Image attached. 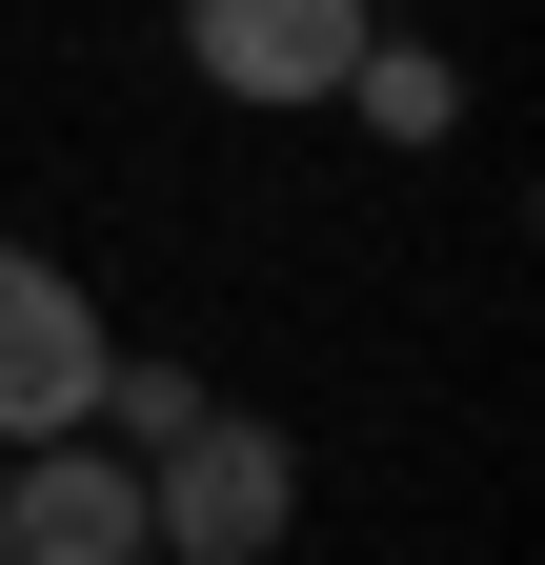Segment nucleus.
Here are the masks:
<instances>
[{
    "mask_svg": "<svg viewBox=\"0 0 545 565\" xmlns=\"http://www.w3.org/2000/svg\"><path fill=\"white\" fill-rule=\"evenodd\" d=\"M142 525H162V565H263L303 525V445L243 424V404H202L182 445H142Z\"/></svg>",
    "mask_w": 545,
    "mask_h": 565,
    "instance_id": "nucleus-1",
    "label": "nucleus"
},
{
    "mask_svg": "<svg viewBox=\"0 0 545 565\" xmlns=\"http://www.w3.org/2000/svg\"><path fill=\"white\" fill-rule=\"evenodd\" d=\"M0 565H162L142 465H121L101 424H61V445H0Z\"/></svg>",
    "mask_w": 545,
    "mask_h": 565,
    "instance_id": "nucleus-2",
    "label": "nucleus"
},
{
    "mask_svg": "<svg viewBox=\"0 0 545 565\" xmlns=\"http://www.w3.org/2000/svg\"><path fill=\"white\" fill-rule=\"evenodd\" d=\"M384 21L364 0H182V61H202V102H344V61Z\"/></svg>",
    "mask_w": 545,
    "mask_h": 565,
    "instance_id": "nucleus-3",
    "label": "nucleus"
},
{
    "mask_svg": "<svg viewBox=\"0 0 545 565\" xmlns=\"http://www.w3.org/2000/svg\"><path fill=\"white\" fill-rule=\"evenodd\" d=\"M82 404H101V303H82V263L0 243V445H61Z\"/></svg>",
    "mask_w": 545,
    "mask_h": 565,
    "instance_id": "nucleus-4",
    "label": "nucleus"
},
{
    "mask_svg": "<svg viewBox=\"0 0 545 565\" xmlns=\"http://www.w3.org/2000/svg\"><path fill=\"white\" fill-rule=\"evenodd\" d=\"M344 121H384V141H445V121H464L445 41H364V61H344Z\"/></svg>",
    "mask_w": 545,
    "mask_h": 565,
    "instance_id": "nucleus-5",
    "label": "nucleus"
},
{
    "mask_svg": "<svg viewBox=\"0 0 545 565\" xmlns=\"http://www.w3.org/2000/svg\"><path fill=\"white\" fill-rule=\"evenodd\" d=\"M82 424L142 465V445H182V424H202V364H121V343H101V404H82Z\"/></svg>",
    "mask_w": 545,
    "mask_h": 565,
    "instance_id": "nucleus-6",
    "label": "nucleus"
}]
</instances>
